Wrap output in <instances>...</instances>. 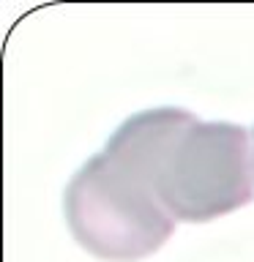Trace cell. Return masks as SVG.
Returning <instances> with one entry per match:
<instances>
[{
    "label": "cell",
    "mask_w": 254,
    "mask_h": 262,
    "mask_svg": "<svg viewBox=\"0 0 254 262\" xmlns=\"http://www.w3.org/2000/svg\"><path fill=\"white\" fill-rule=\"evenodd\" d=\"M180 106L126 118L88 159L63 194L69 229L85 251L107 262H134L159 251L175 229L153 186V167Z\"/></svg>",
    "instance_id": "6da1fadb"
},
{
    "label": "cell",
    "mask_w": 254,
    "mask_h": 262,
    "mask_svg": "<svg viewBox=\"0 0 254 262\" xmlns=\"http://www.w3.org/2000/svg\"><path fill=\"white\" fill-rule=\"evenodd\" d=\"M251 175L249 131L183 110L156 156L153 186L175 221L205 224L254 200Z\"/></svg>",
    "instance_id": "7a4b0ae2"
},
{
    "label": "cell",
    "mask_w": 254,
    "mask_h": 262,
    "mask_svg": "<svg viewBox=\"0 0 254 262\" xmlns=\"http://www.w3.org/2000/svg\"><path fill=\"white\" fill-rule=\"evenodd\" d=\"M251 134H254V128H251Z\"/></svg>",
    "instance_id": "3957f363"
}]
</instances>
